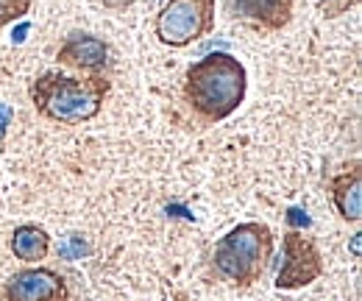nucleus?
<instances>
[{
    "label": "nucleus",
    "mask_w": 362,
    "mask_h": 301,
    "mask_svg": "<svg viewBox=\"0 0 362 301\" xmlns=\"http://www.w3.org/2000/svg\"><path fill=\"white\" fill-rule=\"evenodd\" d=\"M248 95L245 64L223 50H215L192 62L181 81V98L189 115L201 126H218L228 120Z\"/></svg>",
    "instance_id": "nucleus-1"
},
{
    "label": "nucleus",
    "mask_w": 362,
    "mask_h": 301,
    "mask_svg": "<svg viewBox=\"0 0 362 301\" xmlns=\"http://www.w3.org/2000/svg\"><path fill=\"white\" fill-rule=\"evenodd\" d=\"M109 92V76H67L62 70H47L28 86L37 115L62 126H78L98 118Z\"/></svg>",
    "instance_id": "nucleus-2"
},
{
    "label": "nucleus",
    "mask_w": 362,
    "mask_h": 301,
    "mask_svg": "<svg viewBox=\"0 0 362 301\" xmlns=\"http://www.w3.org/2000/svg\"><path fill=\"white\" fill-rule=\"evenodd\" d=\"M273 249H276V234L271 226L259 220H245L228 229L215 243L212 268L231 288L248 290L265 276Z\"/></svg>",
    "instance_id": "nucleus-3"
},
{
    "label": "nucleus",
    "mask_w": 362,
    "mask_h": 301,
    "mask_svg": "<svg viewBox=\"0 0 362 301\" xmlns=\"http://www.w3.org/2000/svg\"><path fill=\"white\" fill-rule=\"evenodd\" d=\"M218 0H168L156 14L153 34L165 47H187L215 31Z\"/></svg>",
    "instance_id": "nucleus-4"
},
{
    "label": "nucleus",
    "mask_w": 362,
    "mask_h": 301,
    "mask_svg": "<svg viewBox=\"0 0 362 301\" xmlns=\"http://www.w3.org/2000/svg\"><path fill=\"white\" fill-rule=\"evenodd\" d=\"M323 271H326V262H323L315 237L298 229H287L281 237V265H279L273 285L279 290H301L317 282Z\"/></svg>",
    "instance_id": "nucleus-5"
},
{
    "label": "nucleus",
    "mask_w": 362,
    "mask_h": 301,
    "mask_svg": "<svg viewBox=\"0 0 362 301\" xmlns=\"http://www.w3.org/2000/svg\"><path fill=\"white\" fill-rule=\"evenodd\" d=\"M0 296L6 301H70V285L47 265H25L3 282Z\"/></svg>",
    "instance_id": "nucleus-6"
},
{
    "label": "nucleus",
    "mask_w": 362,
    "mask_h": 301,
    "mask_svg": "<svg viewBox=\"0 0 362 301\" xmlns=\"http://www.w3.org/2000/svg\"><path fill=\"white\" fill-rule=\"evenodd\" d=\"M56 62L78 76H106L109 70V45L90 31H70L56 50Z\"/></svg>",
    "instance_id": "nucleus-7"
},
{
    "label": "nucleus",
    "mask_w": 362,
    "mask_h": 301,
    "mask_svg": "<svg viewBox=\"0 0 362 301\" xmlns=\"http://www.w3.org/2000/svg\"><path fill=\"white\" fill-rule=\"evenodd\" d=\"M231 17L259 34H276L290 25L296 0H228Z\"/></svg>",
    "instance_id": "nucleus-8"
},
{
    "label": "nucleus",
    "mask_w": 362,
    "mask_h": 301,
    "mask_svg": "<svg viewBox=\"0 0 362 301\" xmlns=\"http://www.w3.org/2000/svg\"><path fill=\"white\" fill-rule=\"evenodd\" d=\"M329 195L337 215L346 223L360 226L362 220V159L346 162L340 171L329 178Z\"/></svg>",
    "instance_id": "nucleus-9"
},
{
    "label": "nucleus",
    "mask_w": 362,
    "mask_h": 301,
    "mask_svg": "<svg viewBox=\"0 0 362 301\" xmlns=\"http://www.w3.org/2000/svg\"><path fill=\"white\" fill-rule=\"evenodd\" d=\"M8 251L28 265H40L50 254V234L37 223H20L8 237Z\"/></svg>",
    "instance_id": "nucleus-10"
},
{
    "label": "nucleus",
    "mask_w": 362,
    "mask_h": 301,
    "mask_svg": "<svg viewBox=\"0 0 362 301\" xmlns=\"http://www.w3.org/2000/svg\"><path fill=\"white\" fill-rule=\"evenodd\" d=\"M34 0H0V31L11 23H20L31 11Z\"/></svg>",
    "instance_id": "nucleus-11"
},
{
    "label": "nucleus",
    "mask_w": 362,
    "mask_h": 301,
    "mask_svg": "<svg viewBox=\"0 0 362 301\" xmlns=\"http://www.w3.org/2000/svg\"><path fill=\"white\" fill-rule=\"evenodd\" d=\"M360 3L362 0H315L317 11H320L323 20H337V17L349 14V11H354Z\"/></svg>",
    "instance_id": "nucleus-12"
},
{
    "label": "nucleus",
    "mask_w": 362,
    "mask_h": 301,
    "mask_svg": "<svg viewBox=\"0 0 362 301\" xmlns=\"http://www.w3.org/2000/svg\"><path fill=\"white\" fill-rule=\"evenodd\" d=\"M87 251H90V246L84 243L81 234H67V237L59 243V254L64 259H81Z\"/></svg>",
    "instance_id": "nucleus-13"
},
{
    "label": "nucleus",
    "mask_w": 362,
    "mask_h": 301,
    "mask_svg": "<svg viewBox=\"0 0 362 301\" xmlns=\"http://www.w3.org/2000/svg\"><path fill=\"white\" fill-rule=\"evenodd\" d=\"M284 220H287V226H290V229H298V232H304V229H310V226H313V220H310V215H307V210H304V207H290V210H287V215H284Z\"/></svg>",
    "instance_id": "nucleus-14"
},
{
    "label": "nucleus",
    "mask_w": 362,
    "mask_h": 301,
    "mask_svg": "<svg viewBox=\"0 0 362 301\" xmlns=\"http://www.w3.org/2000/svg\"><path fill=\"white\" fill-rule=\"evenodd\" d=\"M14 123V109L8 103H0V142L8 137V129Z\"/></svg>",
    "instance_id": "nucleus-15"
},
{
    "label": "nucleus",
    "mask_w": 362,
    "mask_h": 301,
    "mask_svg": "<svg viewBox=\"0 0 362 301\" xmlns=\"http://www.w3.org/2000/svg\"><path fill=\"white\" fill-rule=\"evenodd\" d=\"M360 240H362V234L357 232V234L351 237V251H354V257H360Z\"/></svg>",
    "instance_id": "nucleus-16"
}]
</instances>
